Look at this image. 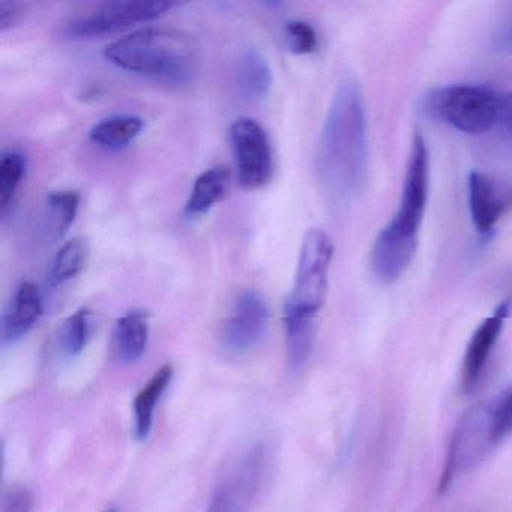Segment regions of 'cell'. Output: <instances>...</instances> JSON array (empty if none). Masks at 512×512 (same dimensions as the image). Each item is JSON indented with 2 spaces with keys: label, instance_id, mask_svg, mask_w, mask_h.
Returning <instances> with one entry per match:
<instances>
[{
  "label": "cell",
  "instance_id": "6da1fadb",
  "mask_svg": "<svg viewBox=\"0 0 512 512\" xmlns=\"http://www.w3.org/2000/svg\"><path fill=\"white\" fill-rule=\"evenodd\" d=\"M317 175L329 199L349 205L368 176L367 116L358 80L343 77L329 104L316 152Z\"/></svg>",
  "mask_w": 512,
  "mask_h": 512
},
{
  "label": "cell",
  "instance_id": "7a4b0ae2",
  "mask_svg": "<svg viewBox=\"0 0 512 512\" xmlns=\"http://www.w3.org/2000/svg\"><path fill=\"white\" fill-rule=\"evenodd\" d=\"M430 184V155L421 134L413 137L400 205L371 250V269L382 283H394L409 269L424 221Z\"/></svg>",
  "mask_w": 512,
  "mask_h": 512
},
{
  "label": "cell",
  "instance_id": "3957f363",
  "mask_svg": "<svg viewBox=\"0 0 512 512\" xmlns=\"http://www.w3.org/2000/svg\"><path fill=\"white\" fill-rule=\"evenodd\" d=\"M104 58L119 70L173 88L193 85L200 71L193 38L169 26L137 29L110 43Z\"/></svg>",
  "mask_w": 512,
  "mask_h": 512
},
{
  "label": "cell",
  "instance_id": "277c9868",
  "mask_svg": "<svg viewBox=\"0 0 512 512\" xmlns=\"http://www.w3.org/2000/svg\"><path fill=\"white\" fill-rule=\"evenodd\" d=\"M508 436L511 433L500 416L494 397L467 409L458 419L449 439L439 481L440 493L448 490L461 475L484 463Z\"/></svg>",
  "mask_w": 512,
  "mask_h": 512
},
{
  "label": "cell",
  "instance_id": "5b68a950",
  "mask_svg": "<svg viewBox=\"0 0 512 512\" xmlns=\"http://www.w3.org/2000/svg\"><path fill=\"white\" fill-rule=\"evenodd\" d=\"M334 257V242L322 229L308 230L302 241L292 292L284 313L317 320L325 305L328 275Z\"/></svg>",
  "mask_w": 512,
  "mask_h": 512
},
{
  "label": "cell",
  "instance_id": "8992f818",
  "mask_svg": "<svg viewBox=\"0 0 512 512\" xmlns=\"http://www.w3.org/2000/svg\"><path fill=\"white\" fill-rule=\"evenodd\" d=\"M499 95L484 86L457 85L428 94L427 112L460 133L484 134L499 122Z\"/></svg>",
  "mask_w": 512,
  "mask_h": 512
},
{
  "label": "cell",
  "instance_id": "52a82bcc",
  "mask_svg": "<svg viewBox=\"0 0 512 512\" xmlns=\"http://www.w3.org/2000/svg\"><path fill=\"white\" fill-rule=\"evenodd\" d=\"M175 5L160 0H125L109 2L86 16L77 17L65 26V35L71 40H94L116 34L131 26L149 23L166 14Z\"/></svg>",
  "mask_w": 512,
  "mask_h": 512
},
{
  "label": "cell",
  "instance_id": "ba28073f",
  "mask_svg": "<svg viewBox=\"0 0 512 512\" xmlns=\"http://www.w3.org/2000/svg\"><path fill=\"white\" fill-rule=\"evenodd\" d=\"M239 185L247 191L265 188L274 176V151L265 128L253 118H239L229 131Z\"/></svg>",
  "mask_w": 512,
  "mask_h": 512
},
{
  "label": "cell",
  "instance_id": "9c48e42d",
  "mask_svg": "<svg viewBox=\"0 0 512 512\" xmlns=\"http://www.w3.org/2000/svg\"><path fill=\"white\" fill-rule=\"evenodd\" d=\"M269 319L268 301L259 290L247 289L239 293L221 334L227 352L245 355L256 349L268 332Z\"/></svg>",
  "mask_w": 512,
  "mask_h": 512
},
{
  "label": "cell",
  "instance_id": "30bf717a",
  "mask_svg": "<svg viewBox=\"0 0 512 512\" xmlns=\"http://www.w3.org/2000/svg\"><path fill=\"white\" fill-rule=\"evenodd\" d=\"M265 449L254 446L215 488L205 512H248L262 484Z\"/></svg>",
  "mask_w": 512,
  "mask_h": 512
},
{
  "label": "cell",
  "instance_id": "8fae6325",
  "mask_svg": "<svg viewBox=\"0 0 512 512\" xmlns=\"http://www.w3.org/2000/svg\"><path fill=\"white\" fill-rule=\"evenodd\" d=\"M469 209L473 226L487 235L512 208V184L481 172L469 176Z\"/></svg>",
  "mask_w": 512,
  "mask_h": 512
},
{
  "label": "cell",
  "instance_id": "7c38bea8",
  "mask_svg": "<svg viewBox=\"0 0 512 512\" xmlns=\"http://www.w3.org/2000/svg\"><path fill=\"white\" fill-rule=\"evenodd\" d=\"M509 314H511V302L503 301L502 304L497 305L491 316L482 320L481 325L473 332L464 353L463 370H461V386L464 391H473L481 382L485 365L502 334Z\"/></svg>",
  "mask_w": 512,
  "mask_h": 512
},
{
  "label": "cell",
  "instance_id": "4fadbf2b",
  "mask_svg": "<svg viewBox=\"0 0 512 512\" xmlns=\"http://www.w3.org/2000/svg\"><path fill=\"white\" fill-rule=\"evenodd\" d=\"M43 313L44 298L40 287L32 281H22L2 317V343L7 346L25 338Z\"/></svg>",
  "mask_w": 512,
  "mask_h": 512
},
{
  "label": "cell",
  "instance_id": "5bb4252c",
  "mask_svg": "<svg viewBox=\"0 0 512 512\" xmlns=\"http://www.w3.org/2000/svg\"><path fill=\"white\" fill-rule=\"evenodd\" d=\"M235 83L244 98L260 101L268 97L274 83L271 65L256 47H245L235 62Z\"/></svg>",
  "mask_w": 512,
  "mask_h": 512
},
{
  "label": "cell",
  "instance_id": "9a60e30c",
  "mask_svg": "<svg viewBox=\"0 0 512 512\" xmlns=\"http://www.w3.org/2000/svg\"><path fill=\"white\" fill-rule=\"evenodd\" d=\"M149 316L143 310H131L119 317L113 332V346L119 361L131 365L139 362L148 350Z\"/></svg>",
  "mask_w": 512,
  "mask_h": 512
},
{
  "label": "cell",
  "instance_id": "2e32d148",
  "mask_svg": "<svg viewBox=\"0 0 512 512\" xmlns=\"http://www.w3.org/2000/svg\"><path fill=\"white\" fill-rule=\"evenodd\" d=\"M229 182L230 172L224 166L211 167V169L200 173L194 181L190 197L185 203V218L196 220V218L208 214L217 203L226 197Z\"/></svg>",
  "mask_w": 512,
  "mask_h": 512
},
{
  "label": "cell",
  "instance_id": "e0dca14e",
  "mask_svg": "<svg viewBox=\"0 0 512 512\" xmlns=\"http://www.w3.org/2000/svg\"><path fill=\"white\" fill-rule=\"evenodd\" d=\"M172 379L173 365H163L160 370L155 371L154 376L134 398V436L137 440H146L151 434L155 409L172 383Z\"/></svg>",
  "mask_w": 512,
  "mask_h": 512
},
{
  "label": "cell",
  "instance_id": "ac0fdd59",
  "mask_svg": "<svg viewBox=\"0 0 512 512\" xmlns=\"http://www.w3.org/2000/svg\"><path fill=\"white\" fill-rule=\"evenodd\" d=\"M145 130V121L140 116L122 113L107 116L91 128L89 139L98 148L119 152L128 148Z\"/></svg>",
  "mask_w": 512,
  "mask_h": 512
},
{
  "label": "cell",
  "instance_id": "d6986e66",
  "mask_svg": "<svg viewBox=\"0 0 512 512\" xmlns=\"http://www.w3.org/2000/svg\"><path fill=\"white\" fill-rule=\"evenodd\" d=\"M284 334H286L287 364L290 370L304 368L313 352L316 340V320L284 313Z\"/></svg>",
  "mask_w": 512,
  "mask_h": 512
},
{
  "label": "cell",
  "instance_id": "ffe728a7",
  "mask_svg": "<svg viewBox=\"0 0 512 512\" xmlns=\"http://www.w3.org/2000/svg\"><path fill=\"white\" fill-rule=\"evenodd\" d=\"M89 259V245L85 239L73 238L65 242L50 263L47 286L50 289L74 280L85 269Z\"/></svg>",
  "mask_w": 512,
  "mask_h": 512
},
{
  "label": "cell",
  "instance_id": "44dd1931",
  "mask_svg": "<svg viewBox=\"0 0 512 512\" xmlns=\"http://www.w3.org/2000/svg\"><path fill=\"white\" fill-rule=\"evenodd\" d=\"M80 194L73 190L52 191L47 194L46 218L53 239L62 238L76 221Z\"/></svg>",
  "mask_w": 512,
  "mask_h": 512
},
{
  "label": "cell",
  "instance_id": "7402d4cb",
  "mask_svg": "<svg viewBox=\"0 0 512 512\" xmlns=\"http://www.w3.org/2000/svg\"><path fill=\"white\" fill-rule=\"evenodd\" d=\"M94 332L92 311L82 307L65 319L59 329V349L68 358L79 356L88 347Z\"/></svg>",
  "mask_w": 512,
  "mask_h": 512
},
{
  "label": "cell",
  "instance_id": "603a6c76",
  "mask_svg": "<svg viewBox=\"0 0 512 512\" xmlns=\"http://www.w3.org/2000/svg\"><path fill=\"white\" fill-rule=\"evenodd\" d=\"M28 158L23 152L5 151L0 157V208L7 218L8 211L16 199L17 191L25 181Z\"/></svg>",
  "mask_w": 512,
  "mask_h": 512
},
{
  "label": "cell",
  "instance_id": "cb8c5ba5",
  "mask_svg": "<svg viewBox=\"0 0 512 512\" xmlns=\"http://www.w3.org/2000/svg\"><path fill=\"white\" fill-rule=\"evenodd\" d=\"M287 47L295 55H310L319 47L316 29L304 20H290L284 26Z\"/></svg>",
  "mask_w": 512,
  "mask_h": 512
},
{
  "label": "cell",
  "instance_id": "d4e9b609",
  "mask_svg": "<svg viewBox=\"0 0 512 512\" xmlns=\"http://www.w3.org/2000/svg\"><path fill=\"white\" fill-rule=\"evenodd\" d=\"M34 494L28 488H13L4 497V512H32L34 511Z\"/></svg>",
  "mask_w": 512,
  "mask_h": 512
},
{
  "label": "cell",
  "instance_id": "484cf974",
  "mask_svg": "<svg viewBox=\"0 0 512 512\" xmlns=\"http://www.w3.org/2000/svg\"><path fill=\"white\" fill-rule=\"evenodd\" d=\"M20 11L16 4L0 2V31L5 32L19 22Z\"/></svg>",
  "mask_w": 512,
  "mask_h": 512
},
{
  "label": "cell",
  "instance_id": "4316f807",
  "mask_svg": "<svg viewBox=\"0 0 512 512\" xmlns=\"http://www.w3.org/2000/svg\"><path fill=\"white\" fill-rule=\"evenodd\" d=\"M499 122L505 127L506 131L512 134V92L500 97Z\"/></svg>",
  "mask_w": 512,
  "mask_h": 512
},
{
  "label": "cell",
  "instance_id": "83f0119b",
  "mask_svg": "<svg viewBox=\"0 0 512 512\" xmlns=\"http://www.w3.org/2000/svg\"><path fill=\"white\" fill-rule=\"evenodd\" d=\"M104 512H119V509L116 506H112V508L106 509Z\"/></svg>",
  "mask_w": 512,
  "mask_h": 512
},
{
  "label": "cell",
  "instance_id": "f1b7e54d",
  "mask_svg": "<svg viewBox=\"0 0 512 512\" xmlns=\"http://www.w3.org/2000/svg\"><path fill=\"white\" fill-rule=\"evenodd\" d=\"M508 41H509V44H511V46H512V32H511V34H509Z\"/></svg>",
  "mask_w": 512,
  "mask_h": 512
}]
</instances>
